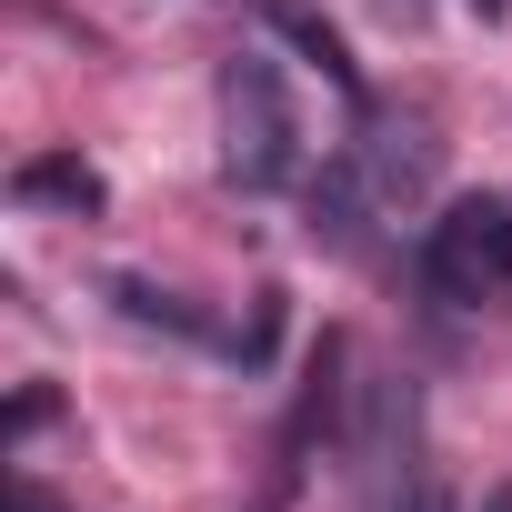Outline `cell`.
I'll use <instances>...</instances> for the list:
<instances>
[{
	"instance_id": "obj_1",
	"label": "cell",
	"mask_w": 512,
	"mask_h": 512,
	"mask_svg": "<svg viewBox=\"0 0 512 512\" xmlns=\"http://www.w3.org/2000/svg\"><path fill=\"white\" fill-rule=\"evenodd\" d=\"M221 181L231 191H292L302 181V111L272 51L221 61Z\"/></svg>"
},
{
	"instance_id": "obj_2",
	"label": "cell",
	"mask_w": 512,
	"mask_h": 512,
	"mask_svg": "<svg viewBox=\"0 0 512 512\" xmlns=\"http://www.w3.org/2000/svg\"><path fill=\"white\" fill-rule=\"evenodd\" d=\"M422 292L452 302V312L512 292V191H462V201L422 231Z\"/></svg>"
},
{
	"instance_id": "obj_3",
	"label": "cell",
	"mask_w": 512,
	"mask_h": 512,
	"mask_svg": "<svg viewBox=\"0 0 512 512\" xmlns=\"http://www.w3.org/2000/svg\"><path fill=\"white\" fill-rule=\"evenodd\" d=\"M352 482L372 492V512H392L402 492H422V392L412 372H372L362 382V422H352Z\"/></svg>"
},
{
	"instance_id": "obj_4",
	"label": "cell",
	"mask_w": 512,
	"mask_h": 512,
	"mask_svg": "<svg viewBox=\"0 0 512 512\" xmlns=\"http://www.w3.org/2000/svg\"><path fill=\"white\" fill-rule=\"evenodd\" d=\"M342 362H352V342H342V332H322V342L302 352V392H292V412H282V442H272L282 462H272V492H262V512H282V502L302 492L312 452L352 432V382H342Z\"/></svg>"
},
{
	"instance_id": "obj_5",
	"label": "cell",
	"mask_w": 512,
	"mask_h": 512,
	"mask_svg": "<svg viewBox=\"0 0 512 512\" xmlns=\"http://www.w3.org/2000/svg\"><path fill=\"white\" fill-rule=\"evenodd\" d=\"M372 211H392V201L372 191L362 151H342V161H322V171L302 181V231H312L322 251H372Z\"/></svg>"
},
{
	"instance_id": "obj_6",
	"label": "cell",
	"mask_w": 512,
	"mask_h": 512,
	"mask_svg": "<svg viewBox=\"0 0 512 512\" xmlns=\"http://www.w3.org/2000/svg\"><path fill=\"white\" fill-rule=\"evenodd\" d=\"M362 171H372L382 201H422L432 171H442L432 121H412V111H372V101H362Z\"/></svg>"
},
{
	"instance_id": "obj_7",
	"label": "cell",
	"mask_w": 512,
	"mask_h": 512,
	"mask_svg": "<svg viewBox=\"0 0 512 512\" xmlns=\"http://www.w3.org/2000/svg\"><path fill=\"white\" fill-rule=\"evenodd\" d=\"M251 11H262V31H272L292 61H312V71H322L342 101H362V61H352V41H342L322 11H312V0H251Z\"/></svg>"
},
{
	"instance_id": "obj_8",
	"label": "cell",
	"mask_w": 512,
	"mask_h": 512,
	"mask_svg": "<svg viewBox=\"0 0 512 512\" xmlns=\"http://www.w3.org/2000/svg\"><path fill=\"white\" fill-rule=\"evenodd\" d=\"M11 201H21V211H71V221H91L111 191H101V171H91L81 151H31V161L11 171Z\"/></svg>"
},
{
	"instance_id": "obj_9",
	"label": "cell",
	"mask_w": 512,
	"mask_h": 512,
	"mask_svg": "<svg viewBox=\"0 0 512 512\" xmlns=\"http://www.w3.org/2000/svg\"><path fill=\"white\" fill-rule=\"evenodd\" d=\"M111 302H121V322H141V332H171V342H201V332H211V322H201L181 292H151V282H131V272L111 282Z\"/></svg>"
},
{
	"instance_id": "obj_10",
	"label": "cell",
	"mask_w": 512,
	"mask_h": 512,
	"mask_svg": "<svg viewBox=\"0 0 512 512\" xmlns=\"http://www.w3.org/2000/svg\"><path fill=\"white\" fill-rule=\"evenodd\" d=\"M272 342H282V292H251V332L231 342V352H241V372H262V362H272Z\"/></svg>"
},
{
	"instance_id": "obj_11",
	"label": "cell",
	"mask_w": 512,
	"mask_h": 512,
	"mask_svg": "<svg viewBox=\"0 0 512 512\" xmlns=\"http://www.w3.org/2000/svg\"><path fill=\"white\" fill-rule=\"evenodd\" d=\"M41 422H51V392H21V402H11V422H0V432H11V442H31Z\"/></svg>"
},
{
	"instance_id": "obj_12",
	"label": "cell",
	"mask_w": 512,
	"mask_h": 512,
	"mask_svg": "<svg viewBox=\"0 0 512 512\" xmlns=\"http://www.w3.org/2000/svg\"><path fill=\"white\" fill-rule=\"evenodd\" d=\"M11 512H51V492H31V482H21V492H11Z\"/></svg>"
},
{
	"instance_id": "obj_13",
	"label": "cell",
	"mask_w": 512,
	"mask_h": 512,
	"mask_svg": "<svg viewBox=\"0 0 512 512\" xmlns=\"http://www.w3.org/2000/svg\"><path fill=\"white\" fill-rule=\"evenodd\" d=\"M482 512H512V482H492V492H482Z\"/></svg>"
},
{
	"instance_id": "obj_14",
	"label": "cell",
	"mask_w": 512,
	"mask_h": 512,
	"mask_svg": "<svg viewBox=\"0 0 512 512\" xmlns=\"http://www.w3.org/2000/svg\"><path fill=\"white\" fill-rule=\"evenodd\" d=\"M472 11H482V21H502V11H512V0H472Z\"/></svg>"
}]
</instances>
